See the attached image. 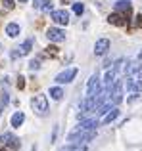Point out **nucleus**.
Here are the masks:
<instances>
[{
	"label": "nucleus",
	"mask_w": 142,
	"mask_h": 151,
	"mask_svg": "<svg viewBox=\"0 0 142 151\" xmlns=\"http://www.w3.org/2000/svg\"><path fill=\"white\" fill-rule=\"evenodd\" d=\"M94 136H96V130H79V128H75L73 132H69L67 142L81 145V144H88L90 140H94Z\"/></svg>",
	"instance_id": "nucleus-1"
},
{
	"label": "nucleus",
	"mask_w": 142,
	"mask_h": 151,
	"mask_svg": "<svg viewBox=\"0 0 142 151\" xmlns=\"http://www.w3.org/2000/svg\"><path fill=\"white\" fill-rule=\"evenodd\" d=\"M31 107H33V111L38 115V117H44V115L48 113V98H46L44 94L35 96L33 100H31Z\"/></svg>",
	"instance_id": "nucleus-2"
},
{
	"label": "nucleus",
	"mask_w": 142,
	"mask_h": 151,
	"mask_svg": "<svg viewBox=\"0 0 142 151\" xmlns=\"http://www.w3.org/2000/svg\"><path fill=\"white\" fill-rule=\"evenodd\" d=\"M123 81H115L112 86V92H109V100H112L113 105H119L123 101Z\"/></svg>",
	"instance_id": "nucleus-3"
},
{
	"label": "nucleus",
	"mask_w": 142,
	"mask_h": 151,
	"mask_svg": "<svg viewBox=\"0 0 142 151\" xmlns=\"http://www.w3.org/2000/svg\"><path fill=\"white\" fill-rule=\"evenodd\" d=\"M100 92H102L100 90V77H98V75H92V77L88 78V84H86V98H92Z\"/></svg>",
	"instance_id": "nucleus-4"
},
{
	"label": "nucleus",
	"mask_w": 142,
	"mask_h": 151,
	"mask_svg": "<svg viewBox=\"0 0 142 151\" xmlns=\"http://www.w3.org/2000/svg\"><path fill=\"white\" fill-rule=\"evenodd\" d=\"M127 15L129 14H125V12H113V14H109L108 15V21L112 23V25H119V27H123V25H127L129 23V19H127Z\"/></svg>",
	"instance_id": "nucleus-5"
},
{
	"label": "nucleus",
	"mask_w": 142,
	"mask_h": 151,
	"mask_svg": "<svg viewBox=\"0 0 142 151\" xmlns=\"http://www.w3.org/2000/svg\"><path fill=\"white\" fill-rule=\"evenodd\" d=\"M75 77H77V69H75V67H69V69L62 71V73L58 75L56 82H58V84H67V82H71Z\"/></svg>",
	"instance_id": "nucleus-6"
},
{
	"label": "nucleus",
	"mask_w": 142,
	"mask_h": 151,
	"mask_svg": "<svg viewBox=\"0 0 142 151\" xmlns=\"http://www.w3.org/2000/svg\"><path fill=\"white\" fill-rule=\"evenodd\" d=\"M46 37H48L50 42H64L65 40V33L62 29H58V27H50L46 31Z\"/></svg>",
	"instance_id": "nucleus-7"
},
{
	"label": "nucleus",
	"mask_w": 142,
	"mask_h": 151,
	"mask_svg": "<svg viewBox=\"0 0 142 151\" xmlns=\"http://www.w3.org/2000/svg\"><path fill=\"white\" fill-rule=\"evenodd\" d=\"M0 142H2L6 147H10V149H19V140L14 136V134H10V132H4L2 138H0Z\"/></svg>",
	"instance_id": "nucleus-8"
},
{
	"label": "nucleus",
	"mask_w": 142,
	"mask_h": 151,
	"mask_svg": "<svg viewBox=\"0 0 142 151\" xmlns=\"http://www.w3.org/2000/svg\"><path fill=\"white\" fill-rule=\"evenodd\" d=\"M109 50V38H98L94 44V54L96 55H106Z\"/></svg>",
	"instance_id": "nucleus-9"
},
{
	"label": "nucleus",
	"mask_w": 142,
	"mask_h": 151,
	"mask_svg": "<svg viewBox=\"0 0 142 151\" xmlns=\"http://www.w3.org/2000/svg\"><path fill=\"white\" fill-rule=\"evenodd\" d=\"M52 19L58 23V25H67L69 23V14L65 10H54L52 12Z\"/></svg>",
	"instance_id": "nucleus-10"
},
{
	"label": "nucleus",
	"mask_w": 142,
	"mask_h": 151,
	"mask_svg": "<svg viewBox=\"0 0 142 151\" xmlns=\"http://www.w3.org/2000/svg\"><path fill=\"white\" fill-rule=\"evenodd\" d=\"M100 124V121L98 119H85V121H81L77 124L79 130H96V126Z\"/></svg>",
	"instance_id": "nucleus-11"
},
{
	"label": "nucleus",
	"mask_w": 142,
	"mask_h": 151,
	"mask_svg": "<svg viewBox=\"0 0 142 151\" xmlns=\"http://www.w3.org/2000/svg\"><path fill=\"white\" fill-rule=\"evenodd\" d=\"M117 117H119V109H117V107L113 105L112 109H109L108 113H106L104 117H102V121H100V122H102V124H109V122H113Z\"/></svg>",
	"instance_id": "nucleus-12"
},
{
	"label": "nucleus",
	"mask_w": 142,
	"mask_h": 151,
	"mask_svg": "<svg viewBox=\"0 0 142 151\" xmlns=\"http://www.w3.org/2000/svg\"><path fill=\"white\" fill-rule=\"evenodd\" d=\"M23 121H25V115H23V111H15V113L12 115V121H10V124L14 126V128H19V126L23 124Z\"/></svg>",
	"instance_id": "nucleus-13"
},
{
	"label": "nucleus",
	"mask_w": 142,
	"mask_h": 151,
	"mask_svg": "<svg viewBox=\"0 0 142 151\" xmlns=\"http://www.w3.org/2000/svg\"><path fill=\"white\" fill-rule=\"evenodd\" d=\"M125 86H127V90H131V92H136V90H140V82L136 81L135 77H127V81H125Z\"/></svg>",
	"instance_id": "nucleus-14"
},
{
	"label": "nucleus",
	"mask_w": 142,
	"mask_h": 151,
	"mask_svg": "<svg viewBox=\"0 0 142 151\" xmlns=\"http://www.w3.org/2000/svg\"><path fill=\"white\" fill-rule=\"evenodd\" d=\"M115 10L117 12H125V14H131L133 6H131V2H129V0H119V2L115 4Z\"/></svg>",
	"instance_id": "nucleus-15"
},
{
	"label": "nucleus",
	"mask_w": 142,
	"mask_h": 151,
	"mask_svg": "<svg viewBox=\"0 0 142 151\" xmlns=\"http://www.w3.org/2000/svg\"><path fill=\"white\" fill-rule=\"evenodd\" d=\"M6 35L10 38H15L19 35V25H17V23H8V25H6Z\"/></svg>",
	"instance_id": "nucleus-16"
},
{
	"label": "nucleus",
	"mask_w": 142,
	"mask_h": 151,
	"mask_svg": "<svg viewBox=\"0 0 142 151\" xmlns=\"http://www.w3.org/2000/svg\"><path fill=\"white\" fill-rule=\"evenodd\" d=\"M31 48H33V38H27V40L17 48V50H19V55H27V54L31 52Z\"/></svg>",
	"instance_id": "nucleus-17"
},
{
	"label": "nucleus",
	"mask_w": 142,
	"mask_h": 151,
	"mask_svg": "<svg viewBox=\"0 0 142 151\" xmlns=\"http://www.w3.org/2000/svg\"><path fill=\"white\" fill-rule=\"evenodd\" d=\"M50 98H52V100H62V98H64V90L60 88V86H52V88H50Z\"/></svg>",
	"instance_id": "nucleus-18"
},
{
	"label": "nucleus",
	"mask_w": 142,
	"mask_h": 151,
	"mask_svg": "<svg viewBox=\"0 0 142 151\" xmlns=\"http://www.w3.org/2000/svg\"><path fill=\"white\" fill-rule=\"evenodd\" d=\"M42 12H54V2L52 0H44V2H42Z\"/></svg>",
	"instance_id": "nucleus-19"
},
{
	"label": "nucleus",
	"mask_w": 142,
	"mask_h": 151,
	"mask_svg": "<svg viewBox=\"0 0 142 151\" xmlns=\"http://www.w3.org/2000/svg\"><path fill=\"white\" fill-rule=\"evenodd\" d=\"M73 12H75L77 15H81L83 12H85V6H83V2H75V4H73Z\"/></svg>",
	"instance_id": "nucleus-20"
},
{
	"label": "nucleus",
	"mask_w": 142,
	"mask_h": 151,
	"mask_svg": "<svg viewBox=\"0 0 142 151\" xmlns=\"http://www.w3.org/2000/svg\"><path fill=\"white\" fill-rule=\"evenodd\" d=\"M29 69H31V71H38V69H41V61H38V59H31Z\"/></svg>",
	"instance_id": "nucleus-21"
},
{
	"label": "nucleus",
	"mask_w": 142,
	"mask_h": 151,
	"mask_svg": "<svg viewBox=\"0 0 142 151\" xmlns=\"http://www.w3.org/2000/svg\"><path fill=\"white\" fill-rule=\"evenodd\" d=\"M2 6H4V10H14V0H2Z\"/></svg>",
	"instance_id": "nucleus-22"
},
{
	"label": "nucleus",
	"mask_w": 142,
	"mask_h": 151,
	"mask_svg": "<svg viewBox=\"0 0 142 151\" xmlns=\"http://www.w3.org/2000/svg\"><path fill=\"white\" fill-rule=\"evenodd\" d=\"M17 88H19V90L25 88V78H23V77H19V78H17Z\"/></svg>",
	"instance_id": "nucleus-23"
},
{
	"label": "nucleus",
	"mask_w": 142,
	"mask_h": 151,
	"mask_svg": "<svg viewBox=\"0 0 142 151\" xmlns=\"http://www.w3.org/2000/svg\"><path fill=\"white\" fill-rule=\"evenodd\" d=\"M42 2H44V0H33V6L37 8V10H42Z\"/></svg>",
	"instance_id": "nucleus-24"
},
{
	"label": "nucleus",
	"mask_w": 142,
	"mask_h": 151,
	"mask_svg": "<svg viewBox=\"0 0 142 151\" xmlns=\"http://www.w3.org/2000/svg\"><path fill=\"white\" fill-rule=\"evenodd\" d=\"M46 52H48V54H56L58 48H56V46H48V48H46Z\"/></svg>",
	"instance_id": "nucleus-25"
},
{
	"label": "nucleus",
	"mask_w": 142,
	"mask_h": 151,
	"mask_svg": "<svg viewBox=\"0 0 142 151\" xmlns=\"http://www.w3.org/2000/svg\"><path fill=\"white\" fill-rule=\"evenodd\" d=\"M0 101H2V105H6V103H8V94H2V98H0Z\"/></svg>",
	"instance_id": "nucleus-26"
},
{
	"label": "nucleus",
	"mask_w": 142,
	"mask_h": 151,
	"mask_svg": "<svg viewBox=\"0 0 142 151\" xmlns=\"http://www.w3.org/2000/svg\"><path fill=\"white\" fill-rule=\"evenodd\" d=\"M136 25H142V15H138V17H136Z\"/></svg>",
	"instance_id": "nucleus-27"
},
{
	"label": "nucleus",
	"mask_w": 142,
	"mask_h": 151,
	"mask_svg": "<svg viewBox=\"0 0 142 151\" xmlns=\"http://www.w3.org/2000/svg\"><path fill=\"white\" fill-rule=\"evenodd\" d=\"M0 151H10V147H4V149H0Z\"/></svg>",
	"instance_id": "nucleus-28"
},
{
	"label": "nucleus",
	"mask_w": 142,
	"mask_h": 151,
	"mask_svg": "<svg viewBox=\"0 0 142 151\" xmlns=\"http://www.w3.org/2000/svg\"><path fill=\"white\" fill-rule=\"evenodd\" d=\"M138 59H140V61H142V52H140V54H138Z\"/></svg>",
	"instance_id": "nucleus-29"
},
{
	"label": "nucleus",
	"mask_w": 142,
	"mask_h": 151,
	"mask_svg": "<svg viewBox=\"0 0 142 151\" xmlns=\"http://www.w3.org/2000/svg\"><path fill=\"white\" fill-rule=\"evenodd\" d=\"M19 2H21V4H23V2H27V0H19Z\"/></svg>",
	"instance_id": "nucleus-30"
}]
</instances>
